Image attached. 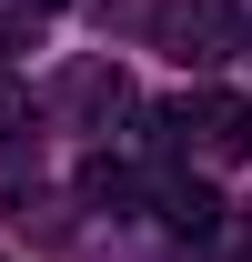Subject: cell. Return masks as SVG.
I'll use <instances>...</instances> for the list:
<instances>
[{"mask_svg": "<svg viewBox=\"0 0 252 262\" xmlns=\"http://www.w3.org/2000/svg\"><path fill=\"white\" fill-rule=\"evenodd\" d=\"M61 101L81 111V121H111V111H131V81H121L111 61H81V71L61 81Z\"/></svg>", "mask_w": 252, "mask_h": 262, "instance_id": "3957f363", "label": "cell"}, {"mask_svg": "<svg viewBox=\"0 0 252 262\" xmlns=\"http://www.w3.org/2000/svg\"><path fill=\"white\" fill-rule=\"evenodd\" d=\"M81 202H101V212H141V171L111 162V151H91V162H81Z\"/></svg>", "mask_w": 252, "mask_h": 262, "instance_id": "277c9868", "label": "cell"}, {"mask_svg": "<svg viewBox=\"0 0 252 262\" xmlns=\"http://www.w3.org/2000/svg\"><path fill=\"white\" fill-rule=\"evenodd\" d=\"M152 131L192 141L202 162H252V101L242 91H182L172 111H152Z\"/></svg>", "mask_w": 252, "mask_h": 262, "instance_id": "6da1fadb", "label": "cell"}, {"mask_svg": "<svg viewBox=\"0 0 252 262\" xmlns=\"http://www.w3.org/2000/svg\"><path fill=\"white\" fill-rule=\"evenodd\" d=\"M161 222L182 232V242H212V232H222V192L182 171V182H161Z\"/></svg>", "mask_w": 252, "mask_h": 262, "instance_id": "7a4b0ae2", "label": "cell"}, {"mask_svg": "<svg viewBox=\"0 0 252 262\" xmlns=\"http://www.w3.org/2000/svg\"><path fill=\"white\" fill-rule=\"evenodd\" d=\"M31 10H71V0H31Z\"/></svg>", "mask_w": 252, "mask_h": 262, "instance_id": "8992f818", "label": "cell"}, {"mask_svg": "<svg viewBox=\"0 0 252 262\" xmlns=\"http://www.w3.org/2000/svg\"><path fill=\"white\" fill-rule=\"evenodd\" d=\"M161 40H192L182 61H212V51H222V10H212V0H192V10H161Z\"/></svg>", "mask_w": 252, "mask_h": 262, "instance_id": "5b68a950", "label": "cell"}]
</instances>
